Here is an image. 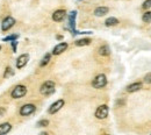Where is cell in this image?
<instances>
[{"label": "cell", "mask_w": 151, "mask_h": 135, "mask_svg": "<svg viewBox=\"0 0 151 135\" xmlns=\"http://www.w3.org/2000/svg\"><path fill=\"white\" fill-rule=\"evenodd\" d=\"M55 82H52V80H47V82H44L42 85H41V89H40V92L41 94L43 96H50L55 92Z\"/></svg>", "instance_id": "1"}, {"label": "cell", "mask_w": 151, "mask_h": 135, "mask_svg": "<svg viewBox=\"0 0 151 135\" xmlns=\"http://www.w3.org/2000/svg\"><path fill=\"white\" fill-rule=\"evenodd\" d=\"M107 85V77L104 73H100L98 76L94 77V79L92 80V86L94 89H102Z\"/></svg>", "instance_id": "2"}, {"label": "cell", "mask_w": 151, "mask_h": 135, "mask_svg": "<svg viewBox=\"0 0 151 135\" xmlns=\"http://www.w3.org/2000/svg\"><path fill=\"white\" fill-rule=\"evenodd\" d=\"M26 94H27V88L24 85H16L11 92V96L14 99H20V98L24 97Z\"/></svg>", "instance_id": "3"}, {"label": "cell", "mask_w": 151, "mask_h": 135, "mask_svg": "<svg viewBox=\"0 0 151 135\" xmlns=\"http://www.w3.org/2000/svg\"><path fill=\"white\" fill-rule=\"evenodd\" d=\"M108 113H109V107L107 105H100L95 111V118L99 120H104L108 117Z\"/></svg>", "instance_id": "4"}, {"label": "cell", "mask_w": 151, "mask_h": 135, "mask_svg": "<svg viewBox=\"0 0 151 135\" xmlns=\"http://www.w3.org/2000/svg\"><path fill=\"white\" fill-rule=\"evenodd\" d=\"M35 111H36V106L34 104H26L20 109V115L28 117L30 114H33Z\"/></svg>", "instance_id": "5"}, {"label": "cell", "mask_w": 151, "mask_h": 135, "mask_svg": "<svg viewBox=\"0 0 151 135\" xmlns=\"http://www.w3.org/2000/svg\"><path fill=\"white\" fill-rule=\"evenodd\" d=\"M76 16H77V11H72L69 14V28H70V31L72 32L73 35L80 34L79 32L76 31Z\"/></svg>", "instance_id": "6"}, {"label": "cell", "mask_w": 151, "mask_h": 135, "mask_svg": "<svg viewBox=\"0 0 151 135\" xmlns=\"http://www.w3.org/2000/svg\"><path fill=\"white\" fill-rule=\"evenodd\" d=\"M15 24V19L13 16H6L4 20H3V23H1V29L3 32H7L9 31L12 27Z\"/></svg>", "instance_id": "7"}, {"label": "cell", "mask_w": 151, "mask_h": 135, "mask_svg": "<svg viewBox=\"0 0 151 135\" xmlns=\"http://www.w3.org/2000/svg\"><path fill=\"white\" fill-rule=\"evenodd\" d=\"M64 104H65V101H64L63 99H58L57 101H55V102L49 107L48 112H49L50 114L57 113L58 111H60V109H62V107H64Z\"/></svg>", "instance_id": "8"}, {"label": "cell", "mask_w": 151, "mask_h": 135, "mask_svg": "<svg viewBox=\"0 0 151 135\" xmlns=\"http://www.w3.org/2000/svg\"><path fill=\"white\" fill-rule=\"evenodd\" d=\"M68 43L66 42H60V43H58L55 48H53V50H52V55H60V54H63L66 49H68Z\"/></svg>", "instance_id": "9"}, {"label": "cell", "mask_w": 151, "mask_h": 135, "mask_svg": "<svg viewBox=\"0 0 151 135\" xmlns=\"http://www.w3.org/2000/svg\"><path fill=\"white\" fill-rule=\"evenodd\" d=\"M28 61H29V55H28V54H22V55L16 60V68L18 69L24 68L27 65Z\"/></svg>", "instance_id": "10"}, {"label": "cell", "mask_w": 151, "mask_h": 135, "mask_svg": "<svg viewBox=\"0 0 151 135\" xmlns=\"http://www.w3.org/2000/svg\"><path fill=\"white\" fill-rule=\"evenodd\" d=\"M65 16H66L65 9H57V11H55L53 14H52V20L56 21V22H60V21L64 20Z\"/></svg>", "instance_id": "11"}, {"label": "cell", "mask_w": 151, "mask_h": 135, "mask_svg": "<svg viewBox=\"0 0 151 135\" xmlns=\"http://www.w3.org/2000/svg\"><path fill=\"white\" fill-rule=\"evenodd\" d=\"M141 89H142V83L136 82V83H133V84H130V85L127 86V92H129V93H134V92L139 91Z\"/></svg>", "instance_id": "12"}, {"label": "cell", "mask_w": 151, "mask_h": 135, "mask_svg": "<svg viewBox=\"0 0 151 135\" xmlns=\"http://www.w3.org/2000/svg\"><path fill=\"white\" fill-rule=\"evenodd\" d=\"M108 12H109V8H108V7H106V6H99V7H97V8L94 9V15H95V16H104V15H106Z\"/></svg>", "instance_id": "13"}, {"label": "cell", "mask_w": 151, "mask_h": 135, "mask_svg": "<svg viewBox=\"0 0 151 135\" xmlns=\"http://www.w3.org/2000/svg\"><path fill=\"white\" fill-rule=\"evenodd\" d=\"M11 129H12V125H11L9 122L1 123V125H0V135L7 134L8 132H11Z\"/></svg>", "instance_id": "14"}, {"label": "cell", "mask_w": 151, "mask_h": 135, "mask_svg": "<svg viewBox=\"0 0 151 135\" xmlns=\"http://www.w3.org/2000/svg\"><path fill=\"white\" fill-rule=\"evenodd\" d=\"M91 42H92V40L91 39H79L74 42V44L77 47H85V45H89Z\"/></svg>", "instance_id": "15"}, {"label": "cell", "mask_w": 151, "mask_h": 135, "mask_svg": "<svg viewBox=\"0 0 151 135\" xmlns=\"http://www.w3.org/2000/svg\"><path fill=\"white\" fill-rule=\"evenodd\" d=\"M99 54L101 56H109L110 55V49L107 44H104L99 48Z\"/></svg>", "instance_id": "16"}, {"label": "cell", "mask_w": 151, "mask_h": 135, "mask_svg": "<svg viewBox=\"0 0 151 135\" xmlns=\"http://www.w3.org/2000/svg\"><path fill=\"white\" fill-rule=\"evenodd\" d=\"M118 23V20L116 19V18H108L106 21H105V24L107 26V27H113V26H116Z\"/></svg>", "instance_id": "17"}, {"label": "cell", "mask_w": 151, "mask_h": 135, "mask_svg": "<svg viewBox=\"0 0 151 135\" xmlns=\"http://www.w3.org/2000/svg\"><path fill=\"white\" fill-rule=\"evenodd\" d=\"M50 60H51V54H45L44 57H43L42 61H41V63H40V65H41V66H45V65L50 62Z\"/></svg>", "instance_id": "18"}, {"label": "cell", "mask_w": 151, "mask_h": 135, "mask_svg": "<svg viewBox=\"0 0 151 135\" xmlns=\"http://www.w3.org/2000/svg\"><path fill=\"white\" fill-rule=\"evenodd\" d=\"M142 20H143V22H145V23H151V12H150V11L145 12V13L143 14V16H142Z\"/></svg>", "instance_id": "19"}, {"label": "cell", "mask_w": 151, "mask_h": 135, "mask_svg": "<svg viewBox=\"0 0 151 135\" xmlns=\"http://www.w3.org/2000/svg\"><path fill=\"white\" fill-rule=\"evenodd\" d=\"M18 37H19L18 34H12V35H9V36H7V37H4L3 41H4V42H7V41H15Z\"/></svg>", "instance_id": "20"}, {"label": "cell", "mask_w": 151, "mask_h": 135, "mask_svg": "<svg viewBox=\"0 0 151 135\" xmlns=\"http://www.w3.org/2000/svg\"><path fill=\"white\" fill-rule=\"evenodd\" d=\"M37 126H39V127H47V126H49V120H45V119L40 120V121L37 122Z\"/></svg>", "instance_id": "21"}, {"label": "cell", "mask_w": 151, "mask_h": 135, "mask_svg": "<svg viewBox=\"0 0 151 135\" xmlns=\"http://www.w3.org/2000/svg\"><path fill=\"white\" fill-rule=\"evenodd\" d=\"M12 75H14V71L12 70V68H7L6 69V71H5V73H4V77L5 78H7V77H9V76H12Z\"/></svg>", "instance_id": "22"}, {"label": "cell", "mask_w": 151, "mask_h": 135, "mask_svg": "<svg viewBox=\"0 0 151 135\" xmlns=\"http://www.w3.org/2000/svg\"><path fill=\"white\" fill-rule=\"evenodd\" d=\"M151 7V0H145V1L143 3V5H142V8L143 9H149Z\"/></svg>", "instance_id": "23"}, {"label": "cell", "mask_w": 151, "mask_h": 135, "mask_svg": "<svg viewBox=\"0 0 151 135\" xmlns=\"http://www.w3.org/2000/svg\"><path fill=\"white\" fill-rule=\"evenodd\" d=\"M144 83L145 84H151V72L144 76Z\"/></svg>", "instance_id": "24"}, {"label": "cell", "mask_w": 151, "mask_h": 135, "mask_svg": "<svg viewBox=\"0 0 151 135\" xmlns=\"http://www.w3.org/2000/svg\"><path fill=\"white\" fill-rule=\"evenodd\" d=\"M16 44H18L16 41H12V48H13V51H14V52L16 51Z\"/></svg>", "instance_id": "25"}, {"label": "cell", "mask_w": 151, "mask_h": 135, "mask_svg": "<svg viewBox=\"0 0 151 135\" xmlns=\"http://www.w3.org/2000/svg\"><path fill=\"white\" fill-rule=\"evenodd\" d=\"M6 110H5V107H0V117H3L5 114Z\"/></svg>", "instance_id": "26"}, {"label": "cell", "mask_w": 151, "mask_h": 135, "mask_svg": "<svg viewBox=\"0 0 151 135\" xmlns=\"http://www.w3.org/2000/svg\"><path fill=\"white\" fill-rule=\"evenodd\" d=\"M57 39H58V40H62L63 36H62V35H57Z\"/></svg>", "instance_id": "27"}, {"label": "cell", "mask_w": 151, "mask_h": 135, "mask_svg": "<svg viewBox=\"0 0 151 135\" xmlns=\"http://www.w3.org/2000/svg\"><path fill=\"white\" fill-rule=\"evenodd\" d=\"M0 50H1V45H0Z\"/></svg>", "instance_id": "28"}]
</instances>
